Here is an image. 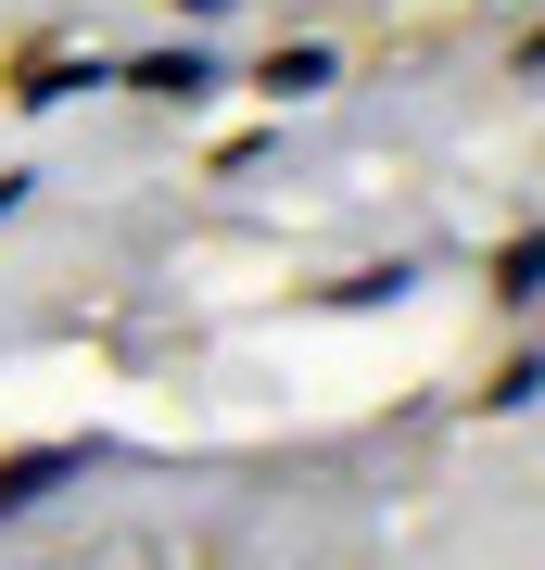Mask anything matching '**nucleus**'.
Masks as SVG:
<instances>
[{
    "instance_id": "f257e3e1",
    "label": "nucleus",
    "mask_w": 545,
    "mask_h": 570,
    "mask_svg": "<svg viewBox=\"0 0 545 570\" xmlns=\"http://www.w3.org/2000/svg\"><path fill=\"white\" fill-rule=\"evenodd\" d=\"M254 89H266V102H330V89H343V51H330V39H280L254 63Z\"/></svg>"
},
{
    "instance_id": "f03ea898",
    "label": "nucleus",
    "mask_w": 545,
    "mask_h": 570,
    "mask_svg": "<svg viewBox=\"0 0 545 570\" xmlns=\"http://www.w3.org/2000/svg\"><path fill=\"white\" fill-rule=\"evenodd\" d=\"M127 89H153V102H203V89H216V51H203V39L140 51V63H127Z\"/></svg>"
},
{
    "instance_id": "7ed1b4c3",
    "label": "nucleus",
    "mask_w": 545,
    "mask_h": 570,
    "mask_svg": "<svg viewBox=\"0 0 545 570\" xmlns=\"http://www.w3.org/2000/svg\"><path fill=\"white\" fill-rule=\"evenodd\" d=\"M51 482H77V456H0V508H39Z\"/></svg>"
}]
</instances>
